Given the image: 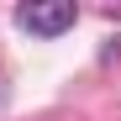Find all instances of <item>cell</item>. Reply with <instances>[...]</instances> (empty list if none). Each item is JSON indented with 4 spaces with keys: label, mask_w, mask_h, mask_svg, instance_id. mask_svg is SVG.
I'll return each instance as SVG.
<instances>
[{
    "label": "cell",
    "mask_w": 121,
    "mask_h": 121,
    "mask_svg": "<svg viewBox=\"0 0 121 121\" xmlns=\"http://www.w3.org/2000/svg\"><path fill=\"white\" fill-rule=\"evenodd\" d=\"M79 21V5L69 0H32V5H16V26H26L32 37H63Z\"/></svg>",
    "instance_id": "cell-1"
}]
</instances>
